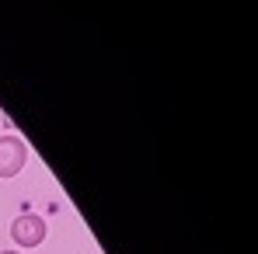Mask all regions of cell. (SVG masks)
Listing matches in <instances>:
<instances>
[{
  "mask_svg": "<svg viewBox=\"0 0 258 254\" xmlns=\"http://www.w3.org/2000/svg\"><path fill=\"white\" fill-rule=\"evenodd\" d=\"M11 237H14V244H21V247H39L45 240V219L39 212H21V216L11 223Z\"/></svg>",
  "mask_w": 258,
  "mask_h": 254,
  "instance_id": "6da1fadb",
  "label": "cell"
},
{
  "mask_svg": "<svg viewBox=\"0 0 258 254\" xmlns=\"http://www.w3.org/2000/svg\"><path fill=\"white\" fill-rule=\"evenodd\" d=\"M28 164V146L21 136H0V178H14Z\"/></svg>",
  "mask_w": 258,
  "mask_h": 254,
  "instance_id": "7a4b0ae2",
  "label": "cell"
},
{
  "mask_svg": "<svg viewBox=\"0 0 258 254\" xmlns=\"http://www.w3.org/2000/svg\"><path fill=\"white\" fill-rule=\"evenodd\" d=\"M0 254H18V251H0Z\"/></svg>",
  "mask_w": 258,
  "mask_h": 254,
  "instance_id": "3957f363",
  "label": "cell"
}]
</instances>
